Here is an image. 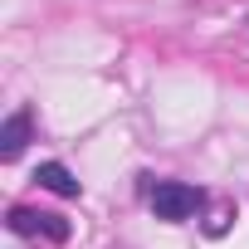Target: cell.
Instances as JSON below:
<instances>
[{
	"mask_svg": "<svg viewBox=\"0 0 249 249\" xmlns=\"http://www.w3.org/2000/svg\"><path fill=\"white\" fill-rule=\"evenodd\" d=\"M147 200H152V215H157V220L181 225V220H191V215L205 205V191L191 186V181H157V191H152Z\"/></svg>",
	"mask_w": 249,
	"mask_h": 249,
	"instance_id": "cell-1",
	"label": "cell"
},
{
	"mask_svg": "<svg viewBox=\"0 0 249 249\" xmlns=\"http://www.w3.org/2000/svg\"><path fill=\"white\" fill-rule=\"evenodd\" d=\"M30 142H35V112L30 107H15L5 122H0V161H15Z\"/></svg>",
	"mask_w": 249,
	"mask_h": 249,
	"instance_id": "cell-2",
	"label": "cell"
},
{
	"mask_svg": "<svg viewBox=\"0 0 249 249\" xmlns=\"http://www.w3.org/2000/svg\"><path fill=\"white\" fill-rule=\"evenodd\" d=\"M35 181H39L44 191H54L59 200H78V196H83V181H78V176H73L64 161H39Z\"/></svg>",
	"mask_w": 249,
	"mask_h": 249,
	"instance_id": "cell-3",
	"label": "cell"
},
{
	"mask_svg": "<svg viewBox=\"0 0 249 249\" xmlns=\"http://www.w3.org/2000/svg\"><path fill=\"white\" fill-rule=\"evenodd\" d=\"M39 215H44V210L10 205V210H5V230H10V234H20V239H30V234H39Z\"/></svg>",
	"mask_w": 249,
	"mask_h": 249,
	"instance_id": "cell-4",
	"label": "cell"
},
{
	"mask_svg": "<svg viewBox=\"0 0 249 249\" xmlns=\"http://www.w3.org/2000/svg\"><path fill=\"white\" fill-rule=\"evenodd\" d=\"M39 234H44L49 244H69V234H73V225H69L64 215H54V210H44V215H39Z\"/></svg>",
	"mask_w": 249,
	"mask_h": 249,
	"instance_id": "cell-5",
	"label": "cell"
},
{
	"mask_svg": "<svg viewBox=\"0 0 249 249\" xmlns=\"http://www.w3.org/2000/svg\"><path fill=\"white\" fill-rule=\"evenodd\" d=\"M230 220H234V210H230V205H225V210H215V215L205 220V234H210V239H220V234L230 230Z\"/></svg>",
	"mask_w": 249,
	"mask_h": 249,
	"instance_id": "cell-6",
	"label": "cell"
}]
</instances>
